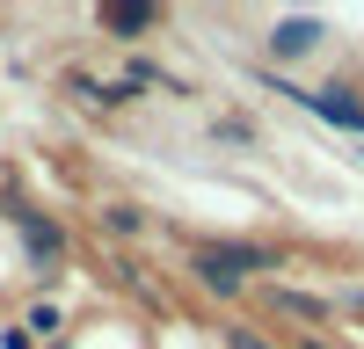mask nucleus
Listing matches in <instances>:
<instances>
[{"mask_svg": "<svg viewBox=\"0 0 364 349\" xmlns=\"http://www.w3.org/2000/svg\"><path fill=\"white\" fill-rule=\"evenodd\" d=\"M22 240H29V255H37V262H58V233H51L44 218H29V211H22Z\"/></svg>", "mask_w": 364, "mask_h": 349, "instance_id": "obj_4", "label": "nucleus"}, {"mask_svg": "<svg viewBox=\"0 0 364 349\" xmlns=\"http://www.w3.org/2000/svg\"><path fill=\"white\" fill-rule=\"evenodd\" d=\"M299 102L314 116H328V124H343V131H364V102H350V87H306Z\"/></svg>", "mask_w": 364, "mask_h": 349, "instance_id": "obj_2", "label": "nucleus"}, {"mask_svg": "<svg viewBox=\"0 0 364 349\" xmlns=\"http://www.w3.org/2000/svg\"><path fill=\"white\" fill-rule=\"evenodd\" d=\"M277 306H284V313H306V320H321V299H306V291H277Z\"/></svg>", "mask_w": 364, "mask_h": 349, "instance_id": "obj_5", "label": "nucleus"}, {"mask_svg": "<svg viewBox=\"0 0 364 349\" xmlns=\"http://www.w3.org/2000/svg\"><path fill=\"white\" fill-rule=\"evenodd\" d=\"M306 349H314V342H306Z\"/></svg>", "mask_w": 364, "mask_h": 349, "instance_id": "obj_8", "label": "nucleus"}, {"mask_svg": "<svg viewBox=\"0 0 364 349\" xmlns=\"http://www.w3.org/2000/svg\"><path fill=\"white\" fill-rule=\"evenodd\" d=\"M197 270H204L211 291H233L248 270H269V255H255V248H197Z\"/></svg>", "mask_w": 364, "mask_h": 349, "instance_id": "obj_1", "label": "nucleus"}, {"mask_svg": "<svg viewBox=\"0 0 364 349\" xmlns=\"http://www.w3.org/2000/svg\"><path fill=\"white\" fill-rule=\"evenodd\" d=\"M350 306H357V313H364V291H350Z\"/></svg>", "mask_w": 364, "mask_h": 349, "instance_id": "obj_7", "label": "nucleus"}, {"mask_svg": "<svg viewBox=\"0 0 364 349\" xmlns=\"http://www.w3.org/2000/svg\"><path fill=\"white\" fill-rule=\"evenodd\" d=\"M269 44H277V58H299V51H314V44H321V22H284Z\"/></svg>", "mask_w": 364, "mask_h": 349, "instance_id": "obj_3", "label": "nucleus"}, {"mask_svg": "<svg viewBox=\"0 0 364 349\" xmlns=\"http://www.w3.org/2000/svg\"><path fill=\"white\" fill-rule=\"evenodd\" d=\"M109 22H117V29H146V22H154V8H109Z\"/></svg>", "mask_w": 364, "mask_h": 349, "instance_id": "obj_6", "label": "nucleus"}]
</instances>
